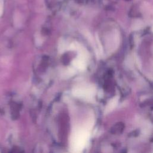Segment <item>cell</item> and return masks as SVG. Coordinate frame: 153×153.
Returning <instances> with one entry per match:
<instances>
[{
  "mask_svg": "<svg viewBox=\"0 0 153 153\" xmlns=\"http://www.w3.org/2000/svg\"><path fill=\"white\" fill-rule=\"evenodd\" d=\"M2 9H3L2 2V1H0V16L1 15V14H2Z\"/></svg>",
  "mask_w": 153,
  "mask_h": 153,
  "instance_id": "obj_4",
  "label": "cell"
},
{
  "mask_svg": "<svg viewBox=\"0 0 153 153\" xmlns=\"http://www.w3.org/2000/svg\"><path fill=\"white\" fill-rule=\"evenodd\" d=\"M88 139V133L87 131L84 129L75 130L71 137V148L75 152L81 151L85 147Z\"/></svg>",
  "mask_w": 153,
  "mask_h": 153,
  "instance_id": "obj_1",
  "label": "cell"
},
{
  "mask_svg": "<svg viewBox=\"0 0 153 153\" xmlns=\"http://www.w3.org/2000/svg\"><path fill=\"white\" fill-rule=\"evenodd\" d=\"M74 66L80 69H83L85 67V63L81 59H76L74 62Z\"/></svg>",
  "mask_w": 153,
  "mask_h": 153,
  "instance_id": "obj_3",
  "label": "cell"
},
{
  "mask_svg": "<svg viewBox=\"0 0 153 153\" xmlns=\"http://www.w3.org/2000/svg\"><path fill=\"white\" fill-rule=\"evenodd\" d=\"M92 90L88 88H77L75 90L74 94L79 97H88L91 95Z\"/></svg>",
  "mask_w": 153,
  "mask_h": 153,
  "instance_id": "obj_2",
  "label": "cell"
}]
</instances>
